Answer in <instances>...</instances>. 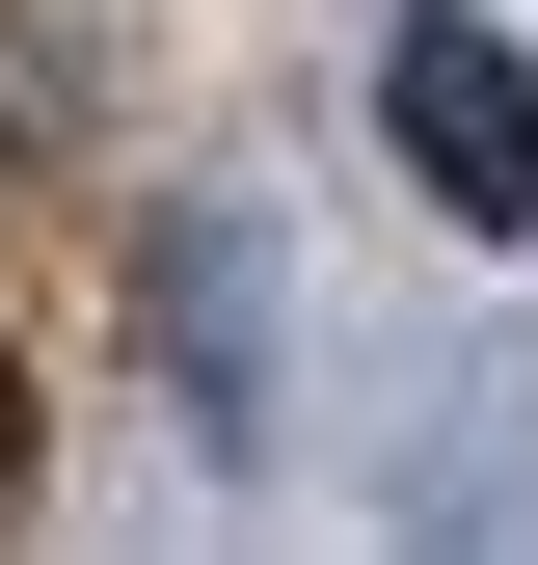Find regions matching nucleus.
<instances>
[{
  "label": "nucleus",
  "mask_w": 538,
  "mask_h": 565,
  "mask_svg": "<svg viewBox=\"0 0 538 565\" xmlns=\"http://www.w3.org/2000/svg\"><path fill=\"white\" fill-rule=\"evenodd\" d=\"M377 135H404V189H431L458 243H538V54H512V28L404 0V54H377Z\"/></svg>",
  "instance_id": "f257e3e1"
},
{
  "label": "nucleus",
  "mask_w": 538,
  "mask_h": 565,
  "mask_svg": "<svg viewBox=\"0 0 538 565\" xmlns=\"http://www.w3.org/2000/svg\"><path fill=\"white\" fill-rule=\"evenodd\" d=\"M162 350H189V404L243 431V377H269V323H243V243H162Z\"/></svg>",
  "instance_id": "f03ea898"
},
{
  "label": "nucleus",
  "mask_w": 538,
  "mask_h": 565,
  "mask_svg": "<svg viewBox=\"0 0 538 565\" xmlns=\"http://www.w3.org/2000/svg\"><path fill=\"white\" fill-rule=\"evenodd\" d=\"M0 512H28V350H0Z\"/></svg>",
  "instance_id": "7ed1b4c3"
}]
</instances>
